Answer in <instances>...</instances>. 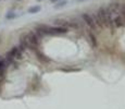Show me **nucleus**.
Returning a JSON list of instances; mask_svg holds the SVG:
<instances>
[{
  "label": "nucleus",
  "mask_w": 125,
  "mask_h": 109,
  "mask_svg": "<svg viewBox=\"0 0 125 109\" xmlns=\"http://www.w3.org/2000/svg\"><path fill=\"white\" fill-rule=\"evenodd\" d=\"M97 19L101 22L102 25L107 26V16H105V8H104V7H101V8L98 9Z\"/></svg>",
  "instance_id": "obj_3"
},
{
  "label": "nucleus",
  "mask_w": 125,
  "mask_h": 109,
  "mask_svg": "<svg viewBox=\"0 0 125 109\" xmlns=\"http://www.w3.org/2000/svg\"><path fill=\"white\" fill-rule=\"evenodd\" d=\"M121 13H122V16L125 19V4H123L121 7Z\"/></svg>",
  "instance_id": "obj_11"
},
{
  "label": "nucleus",
  "mask_w": 125,
  "mask_h": 109,
  "mask_svg": "<svg viewBox=\"0 0 125 109\" xmlns=\"http://www.w3.org/2000/svg\"><path fill=\"white\" fill-rule=\"evenodd\" d=\"M0 42H1V40H0Z\"/></svg>",
  "instance_id": "obj_15"
},
{
  "label": "nucleus",
  "mask_w": 125,
  "mask_h": 109,
  "mask_svg": "<svg viewBox=\"0 0 125 109\" xmlns=\"http://www.w3.org/2000/svg\"><path fill=\"white\" fill-rule=\"evenodd\" d=\"M59 0H51V2H58Z\"/></svg>",
  "instance_id": "obj_12"
},
{
  "label": "nucleus",
  "mask_w": 125,
  "mask_h": 109,
  "mask_svg": "<svg viewBox=\"0 0 125 109\" xmlns=\"http://www.w3.org/2000/svg\"><path fill=\"white\" fill-rule=\"evenodd\" d=\"M68 27H63V26H50L46 25V24H40V25L36 26V35L38 37H42L44 35H57V34H64L68 33Z\"/></svg>",
  "instance_id": "obj_1"
},
{
  "label": "nucleus",
  "mask_w": 125,
  "mask_h": 109,
  "mask_svg": "<svg viewBox=\"0 0 125 109\" xmlns=\"http://www.w3.org/2000/svg\"><path fill=\"white\" fill-rule=\"evenodd\" d=\"M40 10H42V7L40 6H33L28 9V13L31 14H35V13H38Z\"/></svg>",
  "instance_id": "obj_6"
},
{
  "label": "nucleus",
  "mask_w": 125,
  "mask_h": 109,
  "mask_svg": "<svg viewBox=\"0 0 125 109\" xmlns=\"http://www.w3.org/2000/svg\"><path fill=\"white\" fill-rule=\"evenodd\" d=\"M89 38H90V42H91V44H93V46H94V47H97L98 43H97V39H96V36H95V34L90 33V34H89Z\"/></svg>",
  "instance_id": "obj_9"
},
{
  "label": "nucleus",
  "mask_w": 125,
  "mask_h": 109,
  "mask_svg": "<svg viewBox=\"0 0 125 109\" xmlns=\"http://www.w3.org/2000/svg\"><path fill=\"white\" fill-rule=\"evenodd\" d=\"M38 1H42V0H38Z\"/></svg>",
  "instance_id": "obj_13"
},
{
  "label": "nucleus",
  "mask_w": 125,
  "mask_h": 109,
  "mask_svg": "<svg viewBox=\"0 0 125 109\" xmlns=\"http://www.w3.org/2000/svg\"><path fill=\"white\" fill-rule=\"evenodd\" d=\"M65 4H68V0H61V1L59 0V2H57V4H54V9H60L62 7H64Z\"/></svg>",
  "instance_id": "obj_8"
},
{
  "label": "nucleus",
  "mask_w": 125,
  "mask_h": 109,
  "mask_svg": "<svg viewBox=\"0 0 125 109\" xmlns=\"http://www.w3.org/2000/svg\"><path fill=\"white\" fill-rule=\"evenodd\" d=\"M35 52H36V56H37V58H38L39 60H42V61H44V62H48V61H50L49 58H47L44 54H42V52H40L38 49H37V50H35Z\"/></svg>",
  "instance_id": "obj_5"
},
{
  "label": "nucleus",
  "mask_w": 125,
  "mask_h": 109,
  "mask_svg": "<svg viewBox=\"0 0 125 109\" xmlns=\"http://www.w3.org/2000/svg\"><path fill=\"white\" fill-rule=\"evenodd\" d=\"M82 19H83V21L85 22L86 24H87V26H89L91 30H94V31L96 30L97 25H96L95 21H94V18L90 15V14H88V13H83V14H82Z\"/></svg>",
  "instance_id": "obj_2"
},
{
  "label": "nucleus",
  "mask_w": 125,
  "mask_h": 109,
  "mask_svg": "<svg viewBox=\"0 0 125 109\" xmlns=\"http://www.w3.org/2000/svg\"><path fill=\"white\" fill-rule=\"evenodd\" d=\"M15 18H16V14L14 13V12H9V13L6 15L7 20H12V19H15Z\"/></svg>",
  "instance_id": "obj_10"
},
{
  "label": "nucleus",
  "mask_w": 125,
  "mask_h": 109,
  "mask_svg": "<svg viewBox=\"0 0 125 109\" xmlns=\"http://www.w3.org/2000/svg\"><path fill=\"white\" fill-rule=\"evenodd\" d=\"M80 1H83V0H80Z\"/></svg>",
  "instance_id": "obj_14"
},
{
  "label": "nucleus",
  "mask_w": 125,
  "mask_h": 109,
  "mask_svg": "<svg viewBox=\"0 0 125 109\" xmlns=\"http://www.w3.org/2000/svg\"><path fill=\"white\" fill-rule=\"evenodd\" d=\"M125 25V19L121 15H116L113 18V26H116V27H121V26Z\"/></svg>",
  "instance_id": "obj_4"
},
{
  "label": "nucleus",
  "mask_w": 125,
  "mask_h": 109,
  "mask_svg": "<svg viewBox=\"0 0 125 109\" xmlns=\"http://www.w3.org/2000/svg\"><path fill=\"white\" fill-rule=\"evenodd\" d=\"M6 68H7L6 61H4V60H2L1 58H0V76L3 74V72H4V70H6Z\"/></svg>",
  "instance_id": "obj_7"
}]
</instances>
